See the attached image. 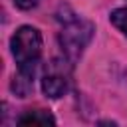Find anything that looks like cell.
I'll return each instance as SVG.
<instances>
[{"label": "cell", "mask_w": 127, "mask_h": 127, "mask_svg": "<svg viewBox=\"0 0 127 127\" xmlns=\"http://www.w3.org/2000/svg\"><path fill=\"white\" fill-rule=\"evenodd\" d=\"M20 10H30V8H34V6H38V2L40 0H12Z\"/></svg>", "instance_id": "cell-7"}, {"label": "cell", "mask_w": 127, "mask_h": 127, "mask_svg": "<svg viewBox=\"0 0 127 127\" xmlns=\"http://www.w3.org/2000/svg\"><path fill=\"white\" fill-rule=\"evenodd\" d=\"M69 65H71V62L65 56L54 58L46 65V71L42 77V89L48 97L58 99L69 89Z\"/></svg>", "instance_id": "cell-3"}, {"label": "cell", "mask_w": 127, "mask_h": 127, "mask_svg": "<svg viewBox=\"0 0 127 127\" xmlns=\"http://www.w3.org/2000/svg\"><path fill=\"white\" fill-rule=\"evenodd\" d=\"M38 67H18V73L12 79V91L18 97H28L34 91V77Z\"/></svg>", "instance_id": "cell-4"}, {"label": "cell", "mask_w": 127, "mask_h": 127, "mask_svg": "<svg viewBox=\"0 0 127 127\" xmlns=\"http://www.w3.org/2000/svg\"><path fill=\"white\" fill-rule=\"evenodd\" d=\"M62 20V30H60V46H62V52L64 56L69 60V62H75L83 48L89 44L91 36H93V26L77 16H67L65 20Z\"/></svg>", "instance_id": "cell-1"}, {"label": "cell", "mask_w": 127, "mask_h": 127, "mask_svg": "<svg viewBox=\"0 0 127 127\" xmlns=\"http://www.w3.org/2000/svg\"><path fill=\"white\" fill-rule=\"evenodd\" d=\"M18 123H20V125H54L56 119H54L48 111L30 109V111H26L24 115L18 117Z\"/></svg>", "instance_id": "cell-5"}, {"label": "cell", "mask_w": 127, "mask_h": 127, "mask_svg": "<svg viewBox=\"0 0 127 127\" xmlns=\"http://www.w3.org/2000/svg\"><path fill=\"white\" fill-rule=\"evenodd\" d=\"M109 20H111V24H113L119 32H123V34L127 36V8H117V10H113L111 16H109Z\"/></svg>", "instance_id": "cell-6"}, {"label": "cell", "mask_w": 127, "mask_h": 127, "mask_svg": "<svg viewBox=\"0 0 127 127\" xmlns=\"http://www.w3.org/2000/svg\"><path fill=\"white\" fill-rule=\"evenodd\" d=\"M12 56L18 67H38L42 56V36L32 26H22L10 40Z\"/></svg>", "instance_id": "cell-2"}]
</instances>
